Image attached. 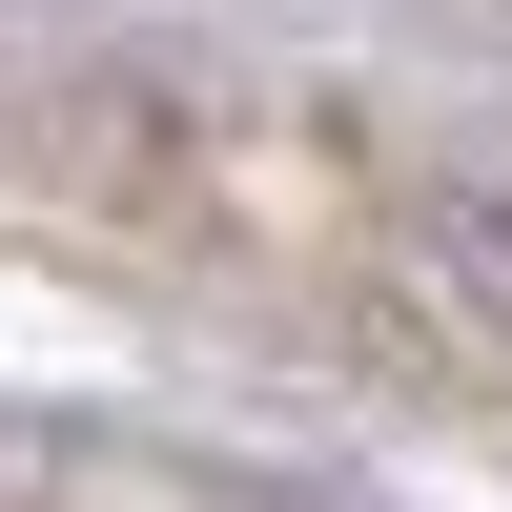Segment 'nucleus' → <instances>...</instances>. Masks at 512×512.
<instances>
[{"instance_id": "1", "label": "nucleus", "mask_w": 512, "mask_h": 512, "mask_svg": "<svg viewBox=\"0 0 512 512\" xmlns=\"http://www.w3.org/2000/svg\"><path fill=\"white\" fill-rule=\"evenodd\" d=\"M431 267H451V287L512 328V144H472V164L431 185Z\"/></svg>"}]
</instances>
